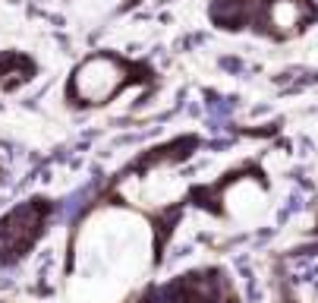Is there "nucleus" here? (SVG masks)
<instances>
[{"mask_svg":"<svg viewBox=\"0 0 318 303\" xmlns=\"http://www.w3.org/2000/svg\"><path fill=\"white\" fill-rule=\"evenodd\" d=\"M211 19L227 32H259L265 38L287 41L309 29L318 19L312 0H214Z\"/></svg>","mask_w":318,"mask_h":303,"instance_id":"f257e3e1","label":"nucleus"}]
</instances>
